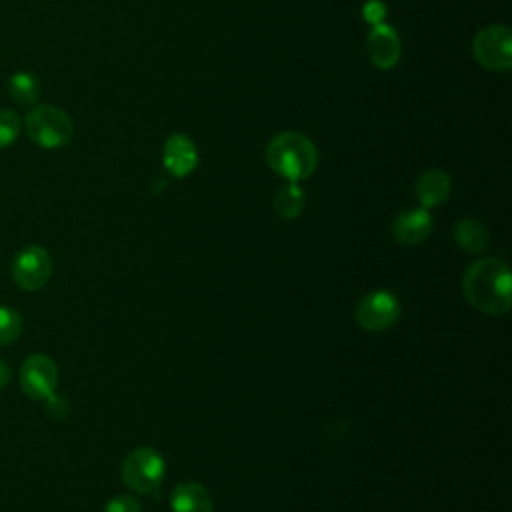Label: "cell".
<instances>
[{
	"label": "cell",
	"instance_id": "6da1fadb",
	"mask_svg": "<svg viewBox=\"0 0 512 512\" xmlns=\"http://www.w3.org/2000/svg\"><path fill=\"white\" fill-rule=\"evenodd\" d=\"M466 300L484 314H506L512 306V276L504 260L480 258L462 276Z\"/></svg>",
	"mask_w": 512,
	"mask_h": 512
},
{
	"label": "cell",
	"instance_id": "7a4b0ae2",
	"mask_svg": "<svg viewBox=\"0 0 512 512\" xmlns=\"http://www.w3.org/2000/svg\"><path fill=\"white\" fill-rule=\"evenodd\" d=\"M266 164L288 182H302L310 178L318 166V148L302 132H278L266 146Z\"/></svg>",
	"mask_w": 512,
	"mask_h": 512
},
{
	"label": "cell",
	"instance_id": "3957f363",
	"mask_svg": "<svg viewBox=\"0 0 512 512\" xmlns=\"http://www.w3.org/2000/svg\"><path fill=\"white\" fill-rule=\"evenodd\" d=\"M24 130L28 138L46 150L66 146L74 136V122L58 106L38 104L24 118Z\"/></svg>",
	"mask_w": 512,
	"mask_h": 512
},
{
	"label": "cell",
	"instance_id": "277c9868",
	"mask_svg": "<svg viewBox=\"0 0 512 512\" xmlns=\"http://www.w3.org/2000/svg\"><path fill=\"white\" fill-rule=\"evenodd\" d=\"M122 480L138 494H154L166 472V464L160 452L150 446H138L126 454L122 462Z\"/></svg>",
	"mask_w": 512,
	"mask_h": 512
},
{
	"label": "cell",
	"instance_id": "5b68a950",
	"mask_svg": "<svg viewBox=\"0 0 512 512\" xmlns=\"http://www.w3.org/2000/svg\"><path fill=\"white\" fill-rule=\"evenodd\" d=\"M476 62L490 72L512 68V30L506 24H488L472 40Z\"/></svg>",
	"mask_w": 512,
	"mask_h": 512
},
{
	"label": "cell",
	"instance_id": "8992f818",
	"mask_svg": "<svg viewBox=\"0 0 512 512\" xmlns=\"http://www.w3.org/2000/svg\"><path fill=\"white\" fill-rule=\"evenodd\" d=\"M10 274L18 288L36 292L44 288L52 276V258L44 246L28 244L12 258Z\"/></svg>",
	"mask_w": 512,
	"mask_h": 512
},
{
	"label": "cell",
	"instance_id": "52a82bcc",
	"mask_svg": "<svg viewBox=\"0 0 512 512\" xmlns=\"http://www.w3.org/2000/svg\"><path fill=\"white\" fill-rule=\"evenodd\" d=\"M356 322L368 332H382L392 328L400 318V302L390 290H374L356 304Z\"/></svg>",
	"mask_w": 512,
	"mask_h": 512
},
{
	"label": "cell",
	"instance_id": "ba28073f",
	"mask_svg": "<svg viewBox=\"0 0 512 512\" xmlns=\"http://www.w3.org/2000/svg\"><path fill=\"white\" fill-rule=\"evenodd\" d=\"M22 392L32 400H48L58 386V366L42 352L30 354L18 372Z\"/></svg>",
	"mask_w": 512,
	"mask_h": 512
},
{
	"label": "cell",
	"instance_id": "9c48e42d",
	"mask_svg": "<svg viewBox=\"0 0 512 512\" xmlns=\"http://www.w3.org/2000/svg\"><path fill=\"white\" fill-rule=\"evenodd\" d=\"M366 52H368L370 62L378 70L394 68L402 54L400 38H398L396 30L386 22L372 26V30L366 36Z\"/></svg>",
	"mask_w": 512,
	"mask_h": 512
},
{
	"label": "cell",
	"instance_id": "30bf717a",
	"mask_svg": "<svg viewBox=\"0 0 512 512\" xmlns=\"http://www.w3.org/2000/svg\"><path fill=\"white\" fill-rule=\"evenodd\" d=\"M162 162H164V168L172 176L184 178V176H188L196 168V164H198V150H196L194 142L186 134L174 132L164 142Z\"/></svg>",
	"mask_w": 512,
	"mask_h": 512
},
{
	"label": "cell",
	"instance_id": "8fae6325",
	"mask_svg": "<svg viewBox=\"0 0 512 512\" xmlns=\"http://www.w3.org/2000/svg\"><path fill=\"white\" fill-rule=\"evenodd\" d=\"M392 236L402 246L422 244L432 232V216L426 208H408L392 220Z\"/></svg>",
	"mask_w": 512,
	"mask_h": 512
},
{
	"label": "cell",
	"instance_id": "7c38bea8",
	"mask_svg": "<svg viewBox=\"0 0 512 512\" xmlns=\"http://www.w3.org/2000/svg\"><path fill=\"white\" fill-rule=\"evenodd\" d=\"M450 188L452 180L440 168H428L426 172H422L414 186L416 198L420 200V206L426 210L442 204L450 196Z\"/></svg>",
	"mask_w": 512,
	"mask_h": 512
},
{
	"label": "cell",
	"instance_id": "4fadbf2b",
	"mask_svg": "<svg viewBox=\"0 0 512 512\" xmlns=\"http://www.w3.org/2000/svg\"><path fill=\"white\" fill-rule=\"evenodd\" d=\"M172 512H214L210 492L198 482H182L170 496Z\"/></svg>",
	"mask_w": 512,
	"mask_h": 512
},
{
	"label": "cell",
	"instance_id": "5bb4252c",
	"mask_svg": "<svg viewBox=\"0 0 512 512\" xmlns=\"http://www.w3.org/2000/svg\"><path fill=\"white\" fill-rule=\"evenodd\" d=\"M454 242L462 252L480 254L490 244V232L480 220L464 218L454 226Z\"/></svg>",
	"mask_w": 512,
	"mask_h": 512
},
{
	"label": "cell",
	"instance_id": "9a60e30c",
	"mask_svg": "<svg viewBox=\"0 0 512 512\" xmlns=\"http://www.w3.org/2000/svg\"><path fill=\"white\" fill-rule=\"evenodd\" d=\"M306 208V194L298 182H288L274 196V210L280 218L292 220L298 218Z\"/></svg>",
	"mask_w": 512,
	"mask_h": 512
},
{
	"label": "cell",
	"instance_id": "2e32d148",
	"mask_svg": "<svg viewBox=\"0 0 512 512\" xmlns=\"http://www.w3.org/2000/svg\"><path fill=\"white\" fill-rule=\"evenodd\" d=\"M6 90L14 102L22 106H32L40 98V82L30 72H16L8 78Z\"/></svg>",
	"mask_w": 512,
	"mask_h": 512
},
{
	"label": "cell",
	"instance_id": "e0dca14e",
	"mask_svg": "<svg viewBox=\"0 0 512 512\" xmlns=\"http://www.w3.org/2000/svg\"><path fill=\"white\" fill-rule=\"evenodd\" d=\"M22 326H24V320L20 312L12 306L0 304V346L14 344L22 334Z\"/></svg>",
	"mask_w": 512,
	"mask_h": 512
},
{
	"label": "cell",
	"instance_id": "ac0fdd59",
	"mask_svg": "<svg viewBox=\"0 0 512 512\" xmlns=\"http://www.w3.org/2000/svg\"><path fill=\"white\" fill-rule=\"evenodd\" d=\"M22 128V120L14 110H0V148H8L16 142Z\"/></svg>",
	"mask_w": 512,
	"mask_h": 512
},
{
	"label": "cell",
	"instance_id": "d6986e66",
	"mask_svg": "<svg viewBox=\"0 0 512 512\" xmlns=\"http://www.w3.org/2000/svg\"><path fill=\"white\" fill-rule=\"evenodd\" d=\"M104 512H142V506L134 496L120 494V496H114L106 502Z\"/></svg>",
	"mask_w": 512,
	"mask_h": 512
},
{
	"label": "cell",
	"instance_id": "ffe728a7",
	"mask_svg": "<svg viewBox=\"0 0 512 512\" xmlns=\"http://www.w3.org/2000/svg\"><path fill=\"white\" fill-rule=\"evenodd\" d=\"M362 16L368 24L376 26L380 22H384V16H386V6L382 0H368L362 8Z\"/></svg>",
	"mask_w": 512,
	"mask_h": 512
},
{
	"label": "cell",
	"instance_id": "44dd1931",
	"mask_svg": "<svg viewBox=\"0 0 512 512\" xmlns=\"http://www.w3.org/2000/svg\"><path fill=\"white\" fill-rule=\"evenodd\" d=\"M10 378H12L10 364L4 358H0V388H4L10 382Z\"/></svg>",
	"mask_w": 512,
	"mask_h": 512
}]
</instances>
